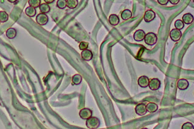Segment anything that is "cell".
<instances>
[{
	"label": "cell",
	"mask_w": 194,
	"mask_h": 129,
	"mask_svg": "<svg viewBox=\"0 0 194 129\" xmlns=\"http://www.w3.org/2000/svg\"><path fill=\"white\" fill-rule=\"evenodd\" d=\"M109 22L110 25L115 26L118 25L120 23V18H118V16L115 14L111 15L109 18Z\"/></svg>",
	"instance_id": "obj_14"
},
{
	"label": "cell",
	"mask_w": 194,
	"mask_h": 129,
	"mask_svg": "<svg viewBox=\"0 0 194 129\" xmlns=\"http://www.w3.org/2000/svg\"><path fill=\"white\" fill-rule=\"evenodd\" d=\"M181 129H194V127L192 123L187 122L183 124Z\"/></svg>",
	"instance_id": "obj_27"
},
{
	"label": "cell",
	"mask_w": 194,
	"mask_h": 129,
	"mask_svg": "<svg viewBox=\"0 0 194 129\" xmlns=\"http://www.w3.org/2000/svg\"><path fill=\"white\" fill-rule=\"evenodd\" d=\"M145 35H146L145 32L143 30L139 29V30H136V32L134 33L133 38L135 41L140 42V41H142L144 40Z\"/></svg>",
	"instance_id": "obj_9"
},
{
	"label": "cell",
	"mask_w": 194,
	"mask_h": 129,
	"mask_svg": "<svg viewBox=\"0 0 194 129\" xmlns=\"http://www.w3.org/2000/svg\"><path fill=\"white\" fill-rule=\"evenodd\" d=\"M9 15L8 14L4 11L0 12V22L5 23L8 20Z\"/></svg>",
	"instance_id": "obj_23"
},
{
	"label": "cell",
	"mask_w": 194,
	"mask_h": 129,
	"mask_svg": "<svg viewBox=\"0 0 194 129\" xmlns=\"http://www.w3.org/2000/svg\"><path fill=\"white\" fill-rule=\"evenodd\" d=\"M149 81L150 80H149V78L148 77H146V76H141V77H140L138 78V85L141 87L146 88V87H147L148 86Z\"/></svg>",
	"instance_id": "obj_10"
},
{
	"label": "cell",
	"mask_w": 194,
	"mask_h": 129,
	"mask_svg": "<svg viewBox=\"0 0 194 129\" xmlns=\"http://www.w3.org/2000/svg\"><path fill=\"white\" fill-rule=\"evenodd\" d=\"M174 25H175V29H177V30H179L183 29V28H184V26H185L184 23H183L182 20H181V19L176 20Z\"/></svg>",
	"instance_id": "obj_24"
},
{
	"label": "cell",
	"mask_w": 194,
	"mask_h": 129,
	"mask_svg": "<svg viewBox=\"0 0 194 129\" xmlns=\"http://www.w3.org/2000/svg\"><path fill=\"white\" fill-rule=\"evenodd\" d=\"M86 126L89 129H96L100 126V121L98 118L91 116L86 121Z\"/></svg>",
	"instance_id": "obj_2"
},
{
	"label": "cell",
	"mask_w": 194,
	"mask_h": 129,
	"mask_svg": "<svg viewBox=\"0 0 194 129\" xmlns=\"http://www.w3.org/2000/svg\"><path fill=\"white\" fill-rule=\"evenodd\" d=\"M135 111L136 114L139 116H143L146 115L147 113L146 110V105L143 103H140L136 105L135 108Z\"/></svg>",
	"instance_id": "obj_6"
},
{
	"label": "cell",
	"mask_w": 194,
	"mask_h": 129,
	"mask_svg": "<svg viewBox=\"0 0 194 129\" xmlns=\"http://www.w3.org/2000/svg\"><path fill=\"white\" fill-rule=\"evenodd\" d=\"M169 1L172 4H177L180 2V0H170Z\"/></svg>",
	"instance_id": "obj_29"
},
{
	"label": "cell",
	"mask_w": 194,
	"mask_h": 129,
	"mask_svg": "<svg viewBox=\"0 0 194 129\" xmlns=\"http://www.w3.org/2000/svg\"><path fill=\"white\" fill-rule=\"evenodd\" d=\"M78 1L77 0H67L66 6L70 9H75L78 6Z\"/></svg>",
	"instance_id": "obj_21"
},
{
	"label": "cell",
	"mask_w": 194,
	"mask_h": 129,
	"mask_svg": "<svg viewBox=\"0 0 194 129\" xmlns=\"http://www.w3.org/2000/svg\"><path fill=\"white\" fill-rule=\"evenodd\" d=\"M81 56H82L83 60L86 61H89L92 59L93 53L90 50L86 49L82 51V53H81Z\"/></svg>",
	"instance_id": "obj_11"
},
{
	"label": "cell",
	"mask_w": 194,
	"mask_h": 129,
	"mask_svg": "<svg viewBox=\"0 0 194 129\" xmlns=\"http://www.w3.org/2000/svg\"><path fill=\"white\" fill-rule=\"evenodd\" d=\"M89 46V43L85 41H82L79 43V48L81 50H84L88 49Z\"/></svg>",
	"instance_id": "obj_26"
},
{
	"label": "cell",
	"mask_w": 194,
	"mask_h": 129,
	"mask_svg": "<svg viewBox=\"0 0 194 129\" xmlns=\"http://www.w3.org/2000/svg\"><path fill=\"white\" fill-rule=\"evenodd\" d=\"M181 36H182V33H181V32L179 30L174 29L170 32V39L174 42L179 41L180 39L181 38Z\"/></svg>",
	"instance_id": "obj_4"
},
{
	"label": "cell",
	"mask_w": 194,
	"mask_h": 129,
	"mask_svg": "<svg viewBox=\"0 0 194 129\" xmlns=\"http://www.w3.org/2000/svg\"><path fill=\"white\" fill-rule=\"evenodd\" d=\"M82 81V77L79 74H76L73 75L72 78V84L79 85Z\"/></svg>",
	"instance_id": "obj_19"
},
{
	"label": "cell",
	"mask_w": 194,
	"mask_h": 129,
	"mask_svg": "<svg viewBox=\"0 0 194 129\" xmlns=\"http://www.w3.org/2000/svg\"><path fill=\"white\" fill-rule=\"evenodd\" d=\"M57 6L60 9H63L66 8V0H58L57 3Z\"/></svg>",
	"instance_id": "obj_25"
},
{
	"label": "cell",
	"mask_w": 194,
	"mask_h": 129,
	"mask_svg": "<svg viewBox=\"0 0 194 129\" xmlns=\"http://www.w3.org/2000/svg\"><path fill=\"white\" fill-rule=\"evenodd\" d=\"M132 16V13L130 10L129 9H126L124 10L121 13V18L123 20H127L129 19H130Z\"/></svg>",
	"instance_id": "obj_16"
},
{
	"label": "cell",
	"mask_w": 194,
	"mask_h": 129,
	"mask_svg": "<svg viewBox=\"0 0 194 129\" xmlns=\"http://www.w3.org/2000/svg\"><path fill=\"white\" fill-rule=\"evenodd\" d=\"M49 18L46 14L40 13L36 16V21L40 26H44L48 23Z\"/></svg>",
	"instance_id": "obj_3"
},
{
	"label": "cell",
	"mask_w": 194,
	"mask_h": 129,
	"mask_svg": "<svg viewBox=\"0 0 194 129\" xmlns=\"http://www.w3.org/2000/svg\"><path fill=\"white\" fill-rule=\"evenodd\" d=\"M161 85V81L158 78H153L149 81L148 86L149 89L152 90H157L160 89Z\"/></svg>",
	"instance_id": "obj_5"
},
{
	"label": "cell",
	"mask_w": 194,
	"mask_h": 129,
	"mask_svg": "<svg viewBox=\"0 0 194 129\" xmlns=\"http://www.w3.org/2000/svg\"><path fill=\"white\" fill-rule=\"evenodd\" d=\"M0 24H1V22H0Z\"/></svg>",
	"instance_id": "obj_33"
},
{
	"label": "cell",
	"mask_w": 194,
	"mask_h": 129,
	"mask_svg": "<svg viewBox=\"0 0 194 129\" xmlns=\"http://www.w3.org/2000/svg\"><path fill=\"white\" fill-rule=\"evenodd\" d=\"M141 129H148V128H142Z\"/></svg>",
	"instance_id": "obj_32"
},
{
	"label": "cell",
	"mask_w": 194,
	"mask_h": 129,
	"mask_svg": "<svg viewBox=\"0 0 194 129\" xmlns=\"http://www.w3.org/2000/svg\"><path fill=\"white\" fill-rule=\"evenodd\" d=\"M25 13L29 17H34L35 16L36 13V9L32 7H28L26 10H25Z\"/></svg>",
	"instance_id": "obj_18"
},
{
	"label": "cell",
	"mask_w": 194,
	"mask_h": 129,
	"mask_svg": "<svg viewBox=\"0 0 194 129\" xmlns=\"http://www.w3.org/2000/svg\"><path fill=\"white\" fill-rule=\"evenodd\" d=\"M177 87L181 90H185L189 87V82L186 79H180L177 82Z\"/></svg>",
	"instance_id": "obj_12"
},
{
	"label": "cell",
	"mask_w": 194,
	"mask_h": 129,
	"mask_svg": "<svg viewBox=\"0 0 194 129\" xmlns=\"http://www.w3.org/2000/svg\"><path fill=\"white\" fill-rule=\"evenodd\" d=\"M144 40L146 44L152 46L157 43L158 37L155 34L152 33V32H149L147 34H146Z\"/></svg>",
	"instance_id": "obj_1"
},
{
	"label": "cell",
	"mask_w": 194,
	"mask_h": 129,
	"mask_svg": "<svg viewBox=\"0 0 194 129\" xmlns=\"http://www.w3.org/2000/svg\"><path fill=\"white\" fill-rule=\"evenodd\" d=\"M39 7H40V11L42 13L46 14L47 13L49 12L50 10H51L50 6H49V4H47L46 3L41 4V5H40Z\"/></svg>",
	"instance_id": "obj_20"
},
{
	"label": "cell",
	"mask_w": 194,
	"mask_h": 129,
	"mask_svg": "<svg viewBox=\"0 0 194 129\" xmlns=\"http://www.w3.org/2000/svg\"><path fill=\"white\" fill-rule=\"evenodd\" d=\"M79 115L83 120H88L92 115V111L88 108H84L79 111Z\"/></svg>",
	"instance_id": "obj_7"
},
{
	"label": "cell",
	"mask_w": 194,
	"mask_h": 129,
	"mask_svg": "<svg viewBox=\"0 0 194 129\" xmlns=\"http://www.w3.org/2000/svg\"><path fill=\"white\" fill-rule=\"evenodd\" d=\"M7 37L9 39H13L17 36V30L14 28H9L6 32Z\"/></svg>",
	"instance_id": "obj_17"
},
{
	"label": "cell",
	"mask_w": 194,
	"mask_h": 129,
	"mask_svg": "<svg viewBox=\"0 0 194 129\" xmlns=\"http://www.w3.org/2000/svg\"><path fill=\"white\" fill-rule=\"evenodd\" d=\"M182 19V21L184 23V24L185 23L186 24H191L193 21V17L191 13H187L183 16Z\"/></svg>",
	"instance_id": "obj_13"
},
{
	"label": "cell",
	"mask_w": 194,
	"mask_h": 129,
	"mask_svg": "<svg viewBox=\"0 0 194 129\" xmlns=\"http://www.w3.org/2000/svg\"><path fill=\"white\" fill-rule=\"evenodd\" d=\"M53 1H53V0H45V3H46V4H51V3H52Z\"/></svg>",
	"instance_id": "obj_30"
},
{
	"label": "cell",
	"mask_w": 194,
	"mask_h": 129,
	"mask_svg": "<svg viewBox=\"0 0 194 129\" xmlns=\"http://www.w3.org/2000/svg\"><path fill=\"white\" fill-rule=\"evenodd\" d=\"M28 3L30 7H32L35 9L40 7L41 5L40 0H29Z\"/></svg>",
	"instance_id": "obj_22"
},
{
	"label": "cell",
	"mask_w": 194,
	"mask_h": 129,
	"mask_svg": "<svg viewBox=\"0 0 194 129\" xmlns=\"http://www.w3.org/2000/svg\"><path fill=\"white\" fill-rule=\"evenodd\" d=\"M156 17L155 13L152 10H148L146 11L144 15V19L146 23H150V21H153Z\"/></svg>",
	"instance_id": "obj_8"
},
{
	"label": "cell",
	"mask_w": 194,
	"mask_h": 129,
	"mask_svg": "<svg viewBox=\"0 0 194 129\" xmlns=\"http://www.w3.org/2000/svg\"><path fill=\"white\" fill-rule=\"evenodd\" d=\"M9 1L10 2V3H14L15 4H17L16 3H18V1H12V0H9Z\"/></svg>",
	"instance_id": "obj_31"
},
{
	"label": "cell",
	"mask_w": 194,
	"mask_h": 129,
	"mask_svg": "<svg viewBox=\"0 0 194 129\" xmlns=\"http://www.w3.org/2000/svg\"><path fill=\"white\" fill-rule=\"evenodd\" d=\"M146 110L149 113H154L158 110V105L154 103H149L146 105Z\"/></svg>",
	"instance_id": "obj_15"
},
{
	"label": "cell",
	"mask_w": 194,
	"mask_h": 129,
	"mask_svg": "<svg viewBox=\"0 0 194 129\" xmlns=\"http://www.w3.org/2000/svg\"><path fill=\"white\" fill-rule=\"evenodd\" d=\"M157 1L160 4L163 5V6H164V5H166L169 2L168 0H158Z\"/></svg>",
	"instance_id": "obj_28"
}]
</instances>
